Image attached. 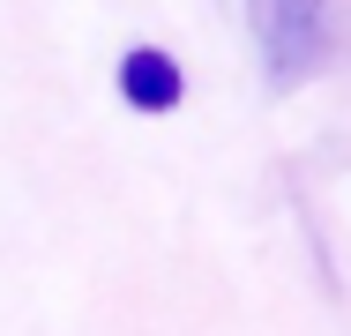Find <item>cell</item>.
<instances>
[{"label": "cell", "mask_w": 351, "mask_h": 336, "mask_svg": "<svg viewBox=\"0 0 351 336\" xmlns=\"http://www.w3.org/2000/svg\"><path fill=\"white\" fill-rule=\"evenodd\" d=\"M247 23H254V53L269 67V82H306L337 45L329 0H247Z\"/></svg>", "instance_id": "cell-1"}, {"label": "cell", "mask_w": 351, "mask_h": 336, "mask_svg": "<svg viewBox=\"0 0 351 336\" xmlns=\"http://www.w3.org/2000/svg\"><path fill=\"white\" fill-rule=\"evenodd\" d=\"M120 97L135 105V112H172L180 97H187V75L172 53H157V45H135L128 60H120Z\"/></svg>", "instance_id": "cell-2"}]
</instances>
